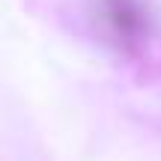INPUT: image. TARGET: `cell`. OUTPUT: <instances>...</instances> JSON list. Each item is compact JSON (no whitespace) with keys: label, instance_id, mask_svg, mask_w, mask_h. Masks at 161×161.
<instances>
[{"label":"cell","instance_id":"1","mask_svg":"<svg viewBox=\"0 0 161 161\" xmlns=\"http://www.w3.org/2000/svg\"><path fill=\"white\" fill-rule=\"evenodd\" d=\"M102 18L108 30L125 45L140 42L146 33V12L140 0H102Z\"/></svg>","mask_w":161,"mask_h":161}]
</instances>
